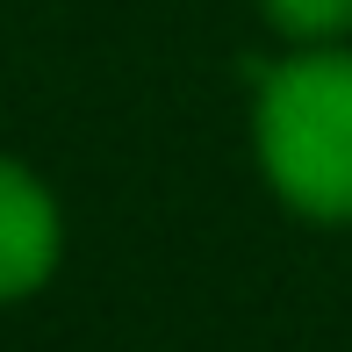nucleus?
I'll list each match as a JSON object with an SVG mask.
<instances>
[{"instance_id": "f257e3e1", "label": "nucleus", "mask_w": 352, "mask_h": 352, "mask_svg": "<svg viewBox=\"0 0 352 352\" xmlns=\"http://www.w3.org/2000/svg\"><path fill=\"white\" fill-rule=\"evenodd\" d=\"M252 151L295 216L352 223V43L287 51L259 72Z\"/></svg>"}, {"instance_id": "f03ea898", "label": "nucleus", "mask_w": 352, "mask_h": 352, "mask_svg": "<svg viewBox=\"0 0 352 352\" xmlns=\"http://www.w3.org/2000/svg\"><path fill=\"white\" fill-rule=\"evenodd\" d=\"M58 245H65V223L51 187L22 158H0V302L36 295L58 274Z\"/></svg>"}, {"instance_id": "7ed1b4c3", "label": "nucleus", "mask_w": 352, "mask_h": 352, "mask_svg": "<svg viewBox=\"0 0 352 352\" xmlns=\"http://www.w3.org/2000/svg\"><path fill=\"white\" fill-rule=\"evenodd\" d=\"M259 8H266V22H274L295 51L352 43V0H259Z\"/></svg>"}]
</instances>
